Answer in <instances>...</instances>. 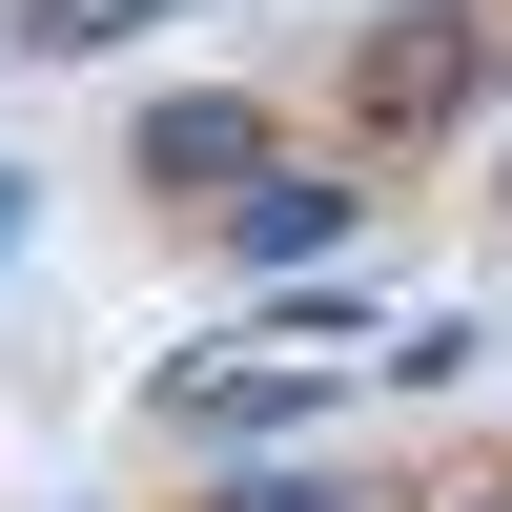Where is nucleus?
<instances>
[{
	"label": "nucleus",
	"instance_id": "f257e3e1",
	"mask_svg": "<svg viewBox=\"0 0 512 512\" xmlns=\"http://www.w3.org/2000/svg\"><path fill=\"white\" fill-rule=\"evenodd\" d=\"M123 164H144V205L226 226V205H246V185L287 164V123H267V103H144V123H123Z\"/></svg>",
	"mask_w": 512,
	"mask_h": 512
},
{
	"label": "nucleus",
	"instance_id": "f03ea898",
	"mask_svg": "<svg viewBox=\"0 0 512 512\" xmlns=\"http://www.w3.org/2000/svg\"><path fill=\"white\" fill-rule=\"evenodd\" d=\"M349 226H369V205H349V164H267V185H246L205 246H226L246 287H328V267H349Z\"/></svg>",
	"mask_w": 512,
	"mask_h": 512
},
{
	"label": "nucleus",
	"instance_id": "7ed1b4c3",
	"mask_svg": "<svg viewBox=\"0 0 512 512\" xmlns=\"http://www.w3.org/2000/svg\"><path fill=\"white\" fill-rule=\"evenodd\" d=\"M144 410H164V431H205V451H287V431L328 410V369H287V349H185Z\"/></svg>",
	"mask_w": 512,
	"mask_h": 512
},
{
	"label": "nucleus",
	"instance_id": "20e7f679",
	"mask_svg": "<svg viewBox=\"0 0 512 512\" xmlns=\"http://www.w3.org/2000/svg\"><path fill=\"white\" fill-rule=\"evenodd\" d=\"M472 82H492V41L451 21V0H410V21L369 41V62H349V123H451Z\"/></svg>",
	"mask_w": 512,
	"mask_h": 512
},
{
	"label": "nucleus",
	"instance_id": "39448f33",
	"mask_svg": "<svg viewBox=\"0 0 512 512\" xmlns=\"http://www.w3.org/2000/svg\"><path fill=\"white\" fill-rule=\"evenodd\" d=\"M144 21H185V0H0L21 62H103V41H144Z\"/></svg>",
	"mask_w": 512,
	"mask_h": 512
},
{
	"label": "nucleus",
	"instance_id": "423d86ee",
	"mask_svg": "<svg viewBox=\"0 0 512 512\" xmlns=\"http://www.w3.org/2000/svg\"><path fill=\"white\" fill-rule=\"evenodd\" d=\"M205 512H369L349 472H287V451H246V472H205Z\"/></svg>",
	"mask_w": 512,
	"mask_h": 512
},
{
	"label": "nucleus",
	"instance_id": "0eeeda50",
	"mask_svg": "<svg viewBox=\"0 0 512 512\" xmlns=\"http://www.w3.org/2000/svg\"><path fill=\"white\" fill-rule=\"evenodd\" d=\"M21 226H41V185H21V164H0V267H21Z\"/></svg>",
	"mask_w": 512,
	"mask_h": 512
},
{
	"label": "nucleus",
	"instance_id": "6e6552de",
	"mask_svg": "<svg viewBox=\"0 0 512 512\" xmlns=\"http://www.w3.org/2000/svg\"><path fill=\"white\" fill-rule=\"evenodd\" d=\"M492 205H512V164H492Z\"/></svg>",
	"mask_w": 512,
	"mask_h": 512
}]
</instances>
